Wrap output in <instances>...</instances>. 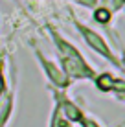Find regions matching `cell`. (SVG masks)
I'll list each match as a JSON object with an SVG mask.
<instances>
[{
  "instance_id": "cell-10",
  "label": "cell",
  "mask_w": 125,
  "mask_h": 127,
  "mask_svg": "<svg viewBox=\"0 0 125 127\" xmlns=\"http://www.w3.org/2000/svg\"><path fill=\"white\" fill-rule=\"evenodd\" d=\"M120 64H122V68L125 70V52H123V61H122V63H120Z\"/></svg>"
},
{
  "instance_id": "cell-4",
  "label": "cell",
  "mask_w": 125,
  "mask_h": 127,
  "mask_svg": "<svg viewBox=\"0 0 125 127\" xmlns=\"http://www.w3.org/2000/svg\"><path fill=\"white\" fill-rule=\"evenodd\" d=\"M94 81H96V87L101 90V92H112V90H114L116 77H112L109 72H103L101 76H96V77H94Z\"/></svg>"
},
{
  "instance_id": "cell-3",
  "label": "cell",
  "mask_w": 125,
  "mask_h": 127,
  "mask_svg": "<svg viewBox=\"0 0 125 127\" xmlns=\"http://www.w3.org/2000/svg\"><path fill=\"white\" fill-rule=\"evenodd\" d=\"M37 57H39V61L42 63V66H44L46 74H48L50 81L53 83L55 87H59V89H66V85H70V77H68L63 70H59L53 63H51V61H48L44 55L41 54V52H37Z\"/></svg>"
},
{
  "instance_id": "cell-5",
  "label": "cell",
  "mask_w": 125,
  "mask_h": 127,
  "mask_svg": "<svg viewBox=\"0 0 125 127\" xmlns=\"http://www.w3.org/2000/svg\"><path fill=\"white\" fill-rule=\"evenodd\" d=\"M94 20L100 24H109L112 20V11L105 6H98V9H94Z\"/></svg>"
},
{
  "instance_id": "cell-7",
  "label": "cell",
  "mask_w": 125,
  "mask_h": 127,
  "mask_svg": "<svg viewBox=\"0 0 125 127\" xmlns=\"http://www.w3.org/2000/svg\"><path fill=\"white\" fill-rule=\"evenodd\" d=\"M79 124L81 127H101V124H98V120H94L92 116H85Z\"/></svg>"
},
{
  "instance_id": "cell-2",
  "label": "cell",
  "mask_w": 125,
  "mask_h": 127,
  "mask_svg": "<svg viewBox=\"0 0 125 127\" xmlns=\"http://www.w3.org/2000/svg\"><path fill=\"white\" fill-rule=\"evenodd\" d=\"M74 22H75V28H77V32H79V33H81V37L85 39V42H87V44H88L90 48H92V50L96 52V54L103 55V57H105L107 61H109V63L116 64V66H118L120 70H122V64H120L118 57L114 55V52L110 50V46L107 44V41L101 37L100 33H98V32H94V30H90L88 26H85L83 22H79L77 19L74 20Z\"/></svg>"
},
{
  "instance_id": "cell-6",
  "label": "cell",
  "mask_w": 125,
  "mask_h": 127,
  "mask_svg": "<svg viewBox=\"0 0 125 127\" xmlns=\"http://www.w3.org/2000/svg\"><path fill=\"white\" fill-rule=\"evenodd\" d=\"M100 6H105L109 7L110 11H118L122 9V7H125V0H100Z\"/></svg>"
},
{
  "instance_id": "cell-8",
  "label": "cell",
  "mask_w": 125,
  "mask_h": 127,
  "mask_svg": "<svg viewBox=\"0 0 125 127\" xmlns=\"http://www.w3.org/2000/svg\"><path fill=\"white\" fill-rule=\"evenodd\" d=\"M74 2L81 4V6H85V7H96L98 4H100V0H74Z\"/></svg>"
},
{
  "instance_id": "cell-1",
  "label": "cell",
  "mask_w": 125,
  "mask_h": 127,
  "mask_svg": "<svg viewBox=\"0 0 125 127\" xmlns=\"http://www.w3.org/2000/svg\"><path fill=\"white\" fill-rule=\"evenodd\" d=\"M51 33V39H53L55 46H57V52H59V59H61V64H63V72L66 74L68 77H75V79H94L98 76L94 72V68L90 66L87 61L83 59V55L79 54V50L68 42L64 37H61L57 32L50 30Z\"/></svg>"
},
{
  "instance_id": "cell-9",
  "label": "cell",
  "mask_w": 125,
  "mask_h": 127,
  "mask_svg": "<svg viewBox=\"0 0 125 127\" xmlns=\"http://www.w3.org/2000/svg\"><path fill=\"white\" fill-rule=\"evenodd\" d=\"M2 89H4V77H2V74H0V92H2Z\"/></svg>"
}]
</instances>
